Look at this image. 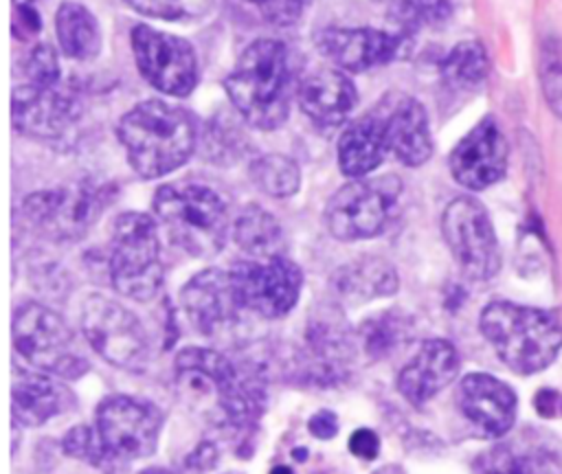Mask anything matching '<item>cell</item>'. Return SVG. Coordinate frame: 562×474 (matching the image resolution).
Instances as JSON below:
<instances>
[{"label":"cell","instance_id":"1","mask_svg":"<svg viewBox=\"0 0 562 474\" xmlns=\"http://www.w3.org/2000/svg\"><path fill=\"white\" fill-rule=\"evenodd\" d=\"M176 386L184 404L217 428L250 432L266 410V384L255 371L235 366L224 353L184 347L173 360Z\"/></svg>","mask_w":562,"mask_h":474},{"label":"cell","instance_id":"2","mask_svg":"<svg viewBox=\"0 0 562 474\" xmlns=\"http://www.w3.org/2000/svg\"><path fill=\"white\" fill-rule=\"evenodd\" d=\"M116 134L132 169L145 180L182 167L198 143L193 114L160 99H147L125 112Z\"/></svg>","mask_w":562,"mask_h":474},{"label":"cell","instance_id":"3","mask_svg":"<svg viewBox=\"0 0 562 474\" xmlns=\"http://www.w3.org/2000/svg\"><path fill=\"white\" fill-rule=\"evenodd\" d=\"M290 59L283 42H250L228 72L224 88L239 116L257 129H277L290 112Z\"/></svg>","mask_w":562,"mask_h":474},{"label":"cell","instance_id":"4","mask_svg":"<svg viewBox=\"0 0 562 474\" xmlns=\"http://www.w3.org/2000/svg\"><path fill=\"white\" fill-rule=\"evenodd\" d=\"M479 327L501 362L522 375L549 366L562 347V327L553 314L509 301L485 305Z\"/></svg>","mask_w":562,"mask_h":474},{"label":"cell","instance_id":"5","mask_svg":"<svg viewBox=\"0 0 562 474\" xmlns=\"http://www.w3.org/2000/svg\"><path fill=\"white\" fill-rule=\"evenodd\" d=\"M154 213L169 239L191 257L209 259L228 237V206L206 184H162L154 195Z\"/></svg>","mask_w":562,"mask_h":474},{"label":"cell","instance_id":"6","mask_svg":"<svg viewBox=\"0 0 562 474\" xmlns=\"http://www.w3.org/2000/svg\"><path fill=\"white\" fill-rule=\"evenodd\" d=\"M112 287L134 301H149L162 285L158 226L147 213L127 211L114 219L110 241Z\"/></svg>","mask_w":562,"mask_h":474},{"label":"cell","instance_id":"7","mask_svg":"<svg viewBox=\"0 0 562 474\" xmlns=\"http://www.w3.org/2000/svg\"><path fill=\"white\" fill-rule=\"evenodd\" d=\"M13 345L37 371L61 380H79L90 362L75 349V334L50 307L29 301L13 314Z\"/></svg>","mask_w":562,"mask_h":474},{"label":"cell","instance_id":"8","mask_svg":"<svg viewBox=\"0 0 562 474\" xmlns=\"http://www.w3.org/2000/svg\"><path fill=\"white\" fill-rule=\"evenodd\" d=\"M402 180L397 176L356 178L340 187L325 206V224L338 241H358L384 230L397 200Z\"/></svg>","mask_w":562,"mask_h":474},{"label":"cell","instance_id":"9","mask_svg":"<svg viewBox=\"0 0 562 474\" xmlns=\"http://www.w3.org/2000/svg\"><path fill=\"white\" fill-rule=\"evenodd\" d=\"M81 331L88 345L112 366L143 373L149 364V338L134 312L121 303L90 294L81 305Z\"/></svg>","mask_w":562,"mask_h":474},{"label":"cell","instance_id":"10","mask_svg":"<svg viewBox=\"0 0 562 474\" xmlns=\"http://www.w3.org/2000/svg\"><path fill=\"white\" fill-rule=\"evenodd\" d=\"M108 202V187L83 180L31 193L24 200L22 211L44 237L53 241H77L92 228Z\"/></svg>","mask_w":562,"mask_h":474},{"label":"cell","instance_id":"11","mask_svg":"<svg viewBox=\"0 0 562 474\" xmlns=\"http://www.w3.org/2000/svg\"><path fill=\"white\" fill-rule=\"evenodd\" d=\"M443 239L461 272L474 281L492 279L501 268V248L485 206L470 198H454L441 215Z\"/></svg>","mask_w":562,"mask_h":474},{"label":"cell","instance_id":"12","mask_svg":"<svg viewBox=\"0 0 562 474\" xmlns=\"http://www.w3.org/2000/svg\"><path fill=\"white\" fill-rule=\"evenodd\" d=\"M228 276L241 309L261 318L285 316L296 305L303 287L301 268L283 255L235 261Z\"/></svg>","mask_w":562,"mask_h":474},{"label":"cell","instance_id":"13","mask_svg":"<svg viewBox=\"0 0 562 474\" xmlns=\"http://www.w3.org/2000/svg\"><path fill=\"white\" fill-rule=\"evenodd\" d=\"M94 428L114 456L132 463L156 452L162 413L147 399L108 395L94 410Z\"/></svg>","mask_w":562,"mask_h":474},{"label":"cell","instance_id":"14","mask_svg":"<svg viewBox=\"0 0 562 474\" xmlns=\"http://www.w3.org/2000/svg\"><path fill=\"white\" fill-rule=\"evenodd\" d=\"M130 42L136 68L147 83L169 97L191 94L198 83V57L187 40L136 24Z\"/></svg>","mask_w":562,"mask_h":474},{"label":"cell","instance_id":"15","mask_svg":"<svg viewBox=\"0 0 562 474\" xmlns=\"http://www.w3.org/2000/svg\"><path fill=\"white\" fill-rule=\"evenodd\" d=\"M75 92L57 86L20 83L13 90V125L20 134L42 140L61 138L79 116Z\"/></svg>","mask_w":562,"mask_h":474},{"label":"cell","instance_id":"16","mask_svg":"<svg viewBox=\"0 0 562 474\" xmlns=\"http://www.w3.org/2000/svg\"><path fill=\"white\" fill-rule=\"evenodd\" d=\"M323 57L349 72L393 61L406 46V33H389L382 29H323L314 37Z\"/></svg>","mask_w":562,"mask_h":474},{"label":"cell","instance_id":"17","mask_svg":"<svg viewBox=\"0 0 562 474\" xmlns=\"http://www.w3.org/2000/svg\"><path fill=\"white\" fill-rule=\"evenodd\" d=\"M507 169V143L492 116L479 121L452 149V178L472 191L498 182Z\"/></svg>","mask_w":562,"mask_h":474},{"label":"cell","instance_id":"18","mask_svg":"<svg viewBox=\"0 0 562 474\" xmlns=\"http://www.w3.org/2000/svg\"><path fill=\"white\" fill-rule=\"evenodd\" d=\"M305 349V373L312 382L336 384L347 373V362L353 358V334L338 307L323 305L310 316Z\"/></svg>","mask_w":562,"mask_h":474},{"label":"cell","instance_id":"19","mask_svg":"<svg viewBox=\"0 0 562 474\" xmlns=\"http://www.w3.org/2000/svg\"><path fill=\"white\" fill-rule=\"evenodd\" d=\"M180 305L193 329L209 338L235 325L241 309L228 272L217 268L191 276L180 290Z\"/></svg>","mask_w":562,"mask_h":474},{"label":"cell","instance_id":"20","mask_svg":"<svg viewBox=\"0 0 562 474\" xmlns=\"http://www.w3.org/2000/svg\"><path fill=\"white\" fill-rule=\"evenodd\" d=\"M461 415L485 437H503L516 419L514 391L490 373H468L457 386Z\"/></svg>","mask_w":562,"mask_h":474},{"label":"cell","instance_id":"21","mask_svg":"<svg viewBox=\"0 0 562 474\" xmlns=\"http://www.w3.org/2000/svg\"><path fill=\"white\" fill-rule=\"evenodd\" d=\"M459 353L443 338H428L397 373L400 395L415 408L430 402L459 373Z\"/></svg>","mask_w":562,"mask_h":474},{"label":"cell","instance_id":"22","mask_svg":"<svg viewBox=\"0 0 562 474\" xmlns=\"http://www.w3.org/2000/svg\"><path fill=\"white\" fill-rule=\"evenodd\" d=\"M386 127L389 151L406 167L424 165L432 154V138L424 105L400 94L395 101L384 99L380 103Z\"/></svg>","mask_w":562,"mask_h":474},{"label":"cell","instance_id":"23","mask_svg":"<svg viewBox=\"0 0 562 474\" xmlns=\"http://www.w3.org/2000/svg\"><path fill=\"white\" fill-rule=\"evenodd\" d=\"M296 99L301 110L314 123L336 127L356 108L358 92L345 72L336 68H321L299 83Z\"/></svg>","mask_w":562,"mask_h":474},{"label":"cell","instance_id":"24","mask_svg":"<svg viewBox=\"0 0 562 474\" xmlns=\"http://www.w3.org/2000/svg\"><path fill=\"white\" fill-rule=\"evenodd\" d=\"M389 151L384 114L378 105L373 112L351 121L338 138V167L349 178H362L384 160Z\"/></svg>","mask_w":562,"mask_h":474},{"label":"cell","instance_id":"25","mask_svg":"<svg viewBox=\"0 0 562 474\" xmlns=\"http://www.w3.org/2000/svg\"><path fill=\"white\" fill-rule=\"evenodd\" d=\"M75 395L57 380L44 373L18 371L13 380V421L24 426H44L48 419L70 410Z\"/></svg>","mask_w":562,"mask_h":474},{"label":"cell","instance_id":"26","mask_svg":"<svg viewBox=\"0 0 562 474\" xmlns=\"http://www.w3.org/2000/svg\"><path fill=\"white\" fill-rule=\"evenodd\" d=\"M397 272L382 257H360L351 263L340 266L331 274V287L338 298L360 305L371 298L391 296L397 292Z\"/></svg>","mask_w":562,"mask_h":474},{"label":"cell","instance_id":"27","mask_svg":"<svg viewBox=\"0 0 562 474\" xmlns=\"http://www.w3.org/2000/svg\"><path fill=\"white\" fill-rule=\"evenodd\" d=\"M474 474H555L558 456L536 441H501L481 452L474 463Z\"/></svg>","mask_w":562,"mask_h":474},{"label":"cell","instance_id":"28","mask_svg":"<svg viewBox=\"0 0 562 474\" xmlns=\"http://www.w3.org/2000/svg\"><path fill=\"white\" fill-rule=\"evenodd\" d=\"M55 33L66 57L77 61L94 59L101 50V29L92 11L79 2H61L55 13Z\"/></svg>","mask_w":562,"mask_h":474},{"label":"cell","instance_id":"29","mask_svg":"<svg viewBox=\"0 0 562 474\" xmlns=\"http://www.w3.org/2000/svg\"><path fill=\"white\" fill-rule=\"evenodd\" d=\"M235 244L255 259L283 255V228L272 213L257 204H248L233 224Z\"/></svg>","mask_w":562,"mask_h":474},{"label":"cell","instance_id":"30","mask_svg":"<svg viewBox=\"0 0 562 474\" xmlns=\"http://www.w3.org/2000/svg\"><path fill=\"white\" fill-rule=\"evenodd\" d=\"M61 452L66 456H72L77 461H83L92 465L94 470L103 474H127L130 465L127 461L114 456L105 443L101 441L94 424H77L61 437Z\"/></svg>","mask_w":562,"mask_h":474},{"label":"cell","instance_id":"31","mask_svg":"<svg viewBox=\"0 0 562 474\" xmlns=\"http://www.w3.org/2000/svg\"><path fill=\"white\" fill-rule=\"evenodd\" d=\"M487 70H490L487 53H485V48H483L479 42H474V40L459 42V44L443 57V61L439 64L441 79H443L448 86L459 88V90L479 86V83L487 77Z\"/></svg>","mask_w":562,"mask_h":474},{"label":"cell","instance_id":"32","mask_svg":"<svg viewBox=\"0 0 562 474\" xmlns=\"http://www.w3.org/2000/svg\"><path fill=\"white\" fill-rule=\"evenodd\" d=\"M250 180L270 198H290L301 187V169L283 154H266L250 162Z\"/></svg>","mask_w":562,"mask_h":474},{"label":"cell","instance_id":"33","mask_svg":"<svg viewBox=\"0 0 562 474\" xmlns=\"http://www.w3.org/2000/svg\"><path fill=\"white\" fill-rule=\"evenodd\" d=\"M408 331H411L408 316H404L397 309H389V312H380V314L367 318L360 325L358 336L362 340L367 356L384 358L404 340V336Z\"/></svg>","mask_w":562,"mask_h":474},{"label":"cell","instance_id":"34","mask_svg":"<svg viewBox=\"0 0 562 474\" xmlns=\"http://www.w3.org/2000/svg\"><path fill=\"white\" fill-rule=\"evenodd\" d=\"M134 11L167 20V22H195L211 13L215 0H125Z\"/></svg>","mask_w":562,"mask_h":474},{"label":"cell","instance_id":"35","mask_svg":"<svg viewBox=\"0 0 562 474\" xmlns=\"http://www.w3.org/2000/svg\"><path fill=\"white\" fill-rule=\"evenodd\" d=\"M540 81L549 108L562 119V46L558 40H547L542 46Z\"/></svg>","mask_w":562,"mask_h":474},{"label":"cell","instance_id":"36","mask_svg":"<svg viewBox=\"0 0 562 474\" xmlns=\"http://www.w3.org/2000/svg\"><path fill=\"white\" fill-rule=\"evenodd\" d=\"M450 0H400L397 18L406 33L422 26H437L450 18Z\"/></svg>","mask_w":562,"mask_h":474},{"label":"cell","instance_id":"37","mask_svg":"<svg viewBox=\"0 0 562 474\" xmlns=\"http://www.w3.org/2000/svg\"><path fill=\"white\" fill-rule=\"evenodd\" d=\"M59 61L48 44H37L24 59V81L33 86H57L59 83Z\"/></svg>","mask_w":562,"mask_h":474},{"label":"cell","instance_id":"38","mask_svg":"<svg viewBox=\"0 0 562 474\" xmlns=\"http://www.w3.org/2000/svg\"><path fill=\"white\" fill-rule=\"evenodd\" d=\"M250 4L268 24L290 26L299 22L312 0H244Z\"/></svg>","mask_w":562,"mask_h":474},{"label":"cell","instance_id":"39","mask_svg":"<svg viewBox=\"0 0 562 474\" xmlns=\"http://www.w3.org/2000/svg\"><path fill=\"white\" fill-rule=\"evenodd\" d=\"M239 134L231 123H215L213 129L206 134V154L215 162H231L239 156Z\"/></svg>","mask_w":562,"mask_h":474},{"label":"cell","instance_id":"40","mask_svg":"<svg viewBox=\"0 0 562 474\" xmlns=\"http://www.w3.org/2000/svg\"><path fill=\"white\" fill-rule=\"evenodd\" d=\"M217 461H220V450H217V445H215L213 441L204 439V441H200V443L187 454L184 467H187V470H193V472H209V470H213V467L217 465Z\"/></svg>","mask_w":562,"mask_h":474},{"label":"cell","instance_id":"41","mask_svg":"<svg viewBox=\"0 0 562 474\" xmlns=\"http://www.w3.org/2000/svg\"><path fill=\"white\" fill-rule=\"evenodd\" d=\"M349 452L362 461H373L380 454V437L369 428H358L349 437Z\"/></svg>","mask_w":562,"mask_h":474},{"label":"cell","instance_id":"42","mask_svg":"<svg viewBox=\"0 0 562 474\" xmlns=\"http://www.w3.org/2000/svg\"><path fill=\"white\" fill-rule=\"evenodd\" d=\"M533 408L544 419H555L562 415V395L555 388H540L533 395Z\"/></svg>","mask_w":562,"mask_h":474},{"label":"cell","instance_id":"43","mask_svg":"<svg viewBox=\"0 0 562 474\" xmlns=\"http://www.w3.org/2000/svg\"><path fill=\"white\" fill-rule=\"evenodd\" d=\"M307 428H310V432H312L316 439L327 441V439L336 437V432H338V417H336V413H331V410H318L316 415L310 417Z\"/></svg>","mask_w":562,"mask_h":474},{"label":"cell","instance_id":"44","mask_svg":"<svg viewBox=\"0 0 562 474\" xmlns=\"http://www.w3.org/2000/svg\"><path fill=\"white\" fill-rule=\"evenodd\" d=\"M15 18H18V31H20L22 37L35 35L40 31V15H37V11L26 0L18 2Z\"/></svg>","mask_w":562,"mask_h":474},{"label":"cell","instance_id":"45","mask_svg":"<svg viewBox=\"0 0 562 474\" xmlns=\"http://www.w3.org/2000/svg\"><path fill=\"white\" fill-rule=\"evenodd\" d=\"M373 474H406V472L400 465H384V467L375 470Z\"/></svg>","mask_w":562,"mask_h":474},{"label":"cell","instance_id":"46","mask_svg":"<svg viewBox=\"0 0 562 474\" xmlns=\"http://www.w3.org/2000/svg\"><path fill=\"white\" fill-rule=\"evenodd\" d=\"M138 474H171L167 467H158V465H154V467H145V470H140Z\"/></svg>","mask_w":562,"mask_h":474},{"label":"cell","instance_id":"47","mask_svg":"<svg viewBox=\"0 0 562 474\" xmlns=\"http://www.w3.org/2000/svg\"><path fill=\"white\" fill-rule=\"evenodd\" d=\"M268 474H294V470L288 467V465H274Z\"/></svg>","mask_w":562,"mask_h":474},{"label":"cell","instance_id":"48","mask_svg":"<svg viewBox=\"0 0 562 474\" xmlns=\"http://www.w3.org/2000/svg\"><path fill=\"white\" fill-rule=\"evenodd\" d=\"M292 456H294L296 461H305V459H307V450H305V448H294V450H292Z\"/></svg>","mask_w":562,"mask_h":474},{"label":"cell","instance_id":"49","mask_svg":"<svg viewBox=\"0 0 562 474\" xmlns=\"http://www.w3.org/2000/svg\"><path fill=\"white\" fill-rule=\"evenodd\" d=\"M26 2H29V0H26Z\"/></svg>","mask_w":562,"mask_h":474}]
</instances>
